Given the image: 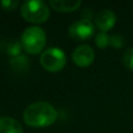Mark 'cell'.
<instances>
[{
    "label": "cell",
    "instance_id": "6da1fadb",
    "mask_svg": "<svg viewBox=\"0 0 133 133\" xmlns=\"http://www.w3.org/2000/svg\"><path fill=\"white\" fill-rule=\"evenodd\" d=\"M58 112L54 106L45 101H37L28 105L23 113L26 125L32 128L49 127L55 123Z\"/></svg>",
    "mask_w": 133,
    "mask_h": 133
},
{
    "label": "cell",
    "instance_id": "7a4b0ae2",
    "mask_svg": "<svg viewBox=\"0 0 133 133\" xmlns=\"http://www.w3.org/2000/svg\"><path fill=\"white\" fill-rule=\"evenodd\" d=\"M21 16L32 24H43L50 16V9L42 0H27L21 4Z\"/></svg>",
    "mask_w": 133,
    "mask_h": 133
},
{
    "label": "cell",
    "instance_id": "3957f363",
    "mask_svg": "<svg viewBox=\"0 0 133 133\" xmlns=\"http://www.w3.org/2000/svg\"><path fill=\"white\" fill-rule=\"evenodd\" d=\"M46 33L39 26H29L27 27L21 35V44L23 49L32 55L42 52L46 45Z\"/></svg>",
    "mask_w": 133,
    "mask_h": 133
},
{
    "label": "cell",
    "instance_id": "277c9868",
    "mask_svg": "<svg viewBox=\"0 0 133 133\" xmlns=\"http://www.w3.org/2000/svg\"><path fill=\"white\" fill-rule=\"evenodd\" d=\"M39 62L45 70L56 73L64 68L66 63V56L61 49L53 47L45 50L42 53Z\"/></svg>",
    "mask_w": 133,
    "mask_h": 133
},
{
    "label": "cell",
    "instance_id": "5b68a950",
    "mask_svg": "<svg viewBox=\"0 0 133 133\" xmlns=\"http://www.w3.org/2000/svg\"><path fill=\"white\" fill-rule=\"evenodd\" d=\"M69 35L77 41H85L95 34V25L90 20L80 19L70 25L68 29Z\"/></svg>",
    "mask_w": 133,
    "mask_h": 133
},
{
    "label": "cell",
    "instance_id": "8992f818",
    "mask_svg": "<svg viewBox=\"0 0 133 133\" xmlns=\"http://www.w3.org/2000/svg\"><path fill=\"white\" fill-rule=\"evenodd\" d=\"M74 63L80 68L89 66L95 60V51L88 45H79L72 54Z\"/></svg>",
    "mask_w": 133,
    "mask_h": 133
},
{
    "label": "cell",
    "instance_id": "52a82bcc",
    "mask_svg": "<svg viewBox=\"0 0 133 133\" xmlns=\"http://www.w3.org/2000/svg\"><path fill=\"white\" fill-rule=\"evenodd\" d=\"M115 22H116L115 14L110 9H102L101 11L98 12L95 20L96 27L100 29L102 32H106L112 29L113 26L115 25Z\"/></svg>",
    "mask_w": 133,
    "mask_h": 133
},
{
    "label": "cell",
    "instance_id": "ba28073f",
    "mask_svg": "<svg viewBox=\"0 0 133 133\" xmlns=\"http://www.w3.org/2000/svg\"><path fill=\"white\" fill-rule=\"evenodd\" d=\"M50 6L59 12H71L78 9L81 5L80 0H50Z\"/></svg>",
    "mask_w": 133,
    "mask_h": 133
},
{
    "label": "cell",
    "instance_id": "9c48e42d",
    "mask_svg": "<svg viewBox=\"0 0 133 133\" xmlns=\"http://www.w3.org/2000/svg\"><path fill=\"white\" fill-rule=\"evenodd\" d=\"M0 133H23L21 123L10 116L0 117Z\"/></svg>",
    "mask_w": 133,
    "mask_h": 133
},
{
    "label": "cell",
    "instance_id": "30bf717a",
    "mask_svg": "<svg viewBox=\"0 0 133 133\" xmlns=\"http://www.w3.org/2000/svg\"><path fill=\"white\" fill-rule=\"evenodd\" d=\"M9 64L16 73L24 74L28 71L30 62L25 55H19L16 57H11L9 60Z\"/></svg>",
    "mask_w": 133,
    "mask_h": 133
},
{
    "label": "cell",
    "instance_id": "8fae6325",
    "mask_svg": "<svg viewBox=\"0 0 133 133\" xmlns=\"http://www.w3.org/2000/svg\"><path fill=\"white\" fill-rule=\"evenodd\" d=\"M22 44L20 41L18 39H10L7 45H6V52L11 56V57H16L21 55V49H22Z\"/></svg>",
    "mask_w": 133,
    "mask_h": 133
},
{
    "label": "cell",
    "instance_id": "7c38bea8",
    "mask_svg": "<svg viewBox=\"0 0 133 133\" xmlns=\"http://www.w3.org/2000/svg\"><path fill=\"white\" fill-rule=\"evenodd\" d=\"M95 43L97 45L98 48L100 49H105L110 45V36L106 33V32H102L100 31L99 33L96 34L95 37Z\"/></svg>",
    "mask_w": 133,
    "mask_h": 133
},
{
    "label": "cell",
    "instance_id": "4fadbf2b",
    "mask_svg": "<svg viewBox=\"0 0 133 133\" xmlns=\"http://www.w3.org/2000/svg\"><path fill=\"white\" fill-rule=\"evenodd\" d=\"M110 45L115 49H121L126 45V38L124 35L116 33L110 36Z\"/></svg>",
    "mask_w": 133,
    "mask_h": 133
},
{
    "label": "cell",
    "instance_id": "5bb4252c",
    "mask_svg": "<svg viewBox=\"0 0 133 133\" xmlns=\"http://www.w3.org/2000/svg\"><path fill=\"white\" fill-rule=\"evenodd\" d=\"M123 62L125 66L133 71V47L127 49L123 55Z\"/></svg>",
    "mask_w": 133,
    "mask_h": 133
},
{
    "label": "cell",
    "instance_id": "9a60e30c",
    "mask_svg": "<svg viewBox=\"0 0 133 133\" xmlns=\"http://www.w3.org/2000/svg\"><path fill=\"white\" fill-rule=\"evenodd\" d=\"M0 5L4 10L11 11V10L16 9L20 5V2L18 0H2L0 2Z\"/></svg>",
    "mask_w": 133,
    "mask_h": 133
}]
</instances>
